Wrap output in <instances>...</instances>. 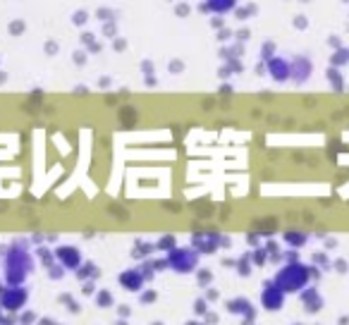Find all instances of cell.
<instances>
[{
    "instance_id": "cell-6",
    "label": "cell",
    "mask_w": 349,
    "mask_h": 325,
    "mask_svg": "<svg viewBox=\"0 0 349 325\" xmlns=\"http://www.w3.org/2000/svg\"><path fill=\"white\" fill-rule=\"evenodd\" d=\"M120 285L127 289V292H139L144 287V275L139 270H125L120 275Z\"/></svg>"
},
{
    "instance_id": "cell-2",
    "label": "cell",
    "mask_w": 349,
    "mask_h": 325,
    "mask_svg": "<svg viewBox=\"0 0 349 325\" xmlns=\"http://www.w3.org/2000/svg\"><path fill=\"white\" fill-rule=\"evenodd\" d=\"M55 258L63 263L67 270H77L82 265V251L77 246H70V244H63L55 249Z\"/></svg>"
},
{
    "instance_id": "cell-7",
    "label": "cell",
    "mask_w": 349,
    "mask_h": 325,
    "mask_svg": "<svg viewBox=\"0 0 349 325\" xmlns=\"http://www.w3.org/2000/svg\"><path fill=\"white\" fill-rule=\"evenodd\" d=\"M235 5H237V0H206V8L211 12H218V15L235 10Z\"/></svg>"
},
{
    "instance_id": "cell-4",
    "label": "cell",
    "mask_w": 349,
    "mask_h": 325,
    "mask_svg": "<svg viewBox=\"0 0 349 325\" xmlns=\"http://www.w3.org/2000/svg\"><path fill=\"white\" fill-rule=\"evenodd\" d=\"M0 304H3V308H8V311H19V308L27 304V292L22 287H10L0 297Z\"/></svg>"
},
{
    "instance_id": "cell-5",
    "label": "cell",
    "mask_w": 349,
    "mask_h": 325,
    "mask_svg": "<svg viewBox=\"0 0 349 325\" xmlns=\"http://www.w3.org/2000/svg\"><path fill=\"white\" fill-rule=\"evenodd\" d=\"M268 72H270L273 79L285 81L289 77V63H287L285 58H270L268 60Z\"/></svg>"
},
{
    "instance_id": "cell-3",
    "label": "cell",
    "mask_w": 349,
    "mask_h": 325,
    "mask_svg": "<svg viewBox=\"0 0 349 325\" xmlns=\"http://www.w3.org/2000/svg\"><path fill=\"white\" fill-rule=\"evenodd\" d=\"M15 268H17V280H19V285H22V280L27 278V273H29V256L22 251V249H15V251L8 256V275L15 270Z\"/></svg>"
},
{
    "instance_id": "cell-1",
    "label": "cell",
    "mask_w": 349,
    "mask_h": 325,
    "mask_svg": "<svg viewBox=\"0 0 349 325\" xmlns=\"http://www.w3.org/2000/svg\"><path fill=\"white\" fill-rule=\"evenodd\" d=\"M167 265L174 273H192L199 265V256H196V251H189V249H172L167 253Z\"/></svg>"
}]
</instances>
